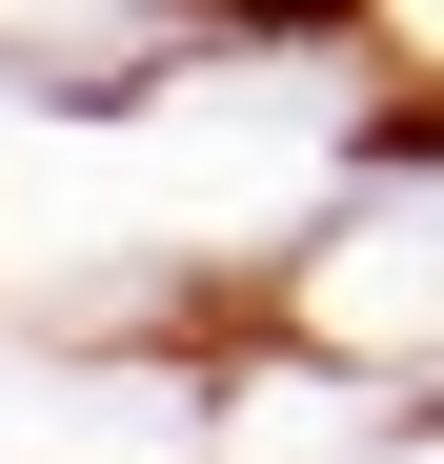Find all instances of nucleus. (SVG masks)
Here are the masks:
<instances>
[{"label":"nucleus","instance_id":"obj_1","mask_svg":"<svg viewBox=\"0 0 444 464\" xmlns=\"http://www.w3.org/2000/svg\"><path fill=\"white\" fill-rule=\"evenodd\" d=\"M202 41H222V0H0V102L21 121H101L162 61H202Z\"/></svg>","mask_w":444,"mask_h":464},{"label":"nucleus","instance_id":"obj_2","mask_svg":"<svg viewBox=\"0 0 444 464\" xmlns=\"http://www.w3.org/2000/svg\"><path fill=\"white\" fill-rule=\"evenodd\" d=\"M363 21L404 41V82H444V0H363Z\"/></svg>","mask_w":444,"mask_h":464}]
</instances>
